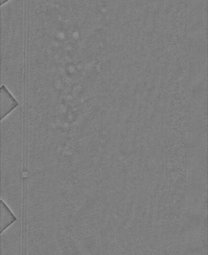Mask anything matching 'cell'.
Here are the masks:
<instances>
[{
	"label": "cell",
	"instance_id": "cell-1",
	"mask_svg": "<svg viewBox=\"0 0 208 255\" xmlns=\"http://www.w3.org/2000/svg\"><path fill=\"white\" fill-rule=\"evenodd\" d=\"M0 118L2 119L17 106L18 103L4 86L0 88Z\"/></svg>",
	"mask_w": 208,
	"mask_h": 255
},
{
	"label": "cell",
	"instance_id": "cell-3",
	"mask_svg": "<svg viewBox=\"0 0 208 255\" xmlns=\"http://www.w3.org/2000/svg\"><path fill=\"white\" fill-rule=\"evenodd\" d=\"M9 0H1L0 1V4H3L4 3L7 2Z\"/></svg>",
	"mask_w": 208,
	"mask_h": 255
},
{
	"label": "cell",
	"instance_id": "cell-2",
	"mask_svg": "<svg viewBox=\"0 0 208 255\" xmlns=\"http://www.w3.org/2000/svg\"><path fill=\"white\" fill-rule=\"evenodd\" d=\"M1 224L0 233H2L9 226L16 220V217L10 211L8 207L0 200Z\"/></svg>",
	"mask_w": 208,
	"mask_h": 255
}]
</instances>
